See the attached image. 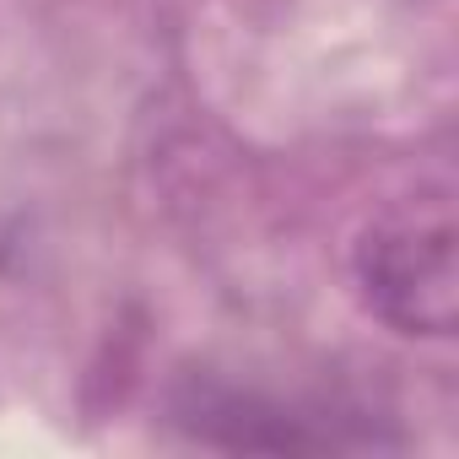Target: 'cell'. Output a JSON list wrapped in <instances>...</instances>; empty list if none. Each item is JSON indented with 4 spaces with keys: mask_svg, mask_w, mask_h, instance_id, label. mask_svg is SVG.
I'll list each match as a JSON object with an SVG mask.
<instances>
[{
    "mask_svg": "<svg viewBox=\"0 0 459 459\" xmlns=\"http://www.w3.org/2000/svg\"><path fill=\"white\" fill-rule=\"evenodd\" d=\"M357 281L368 308L400 335H448L459 303L448 205L416 200L373 221L357 249Z\"/></svg>",
    "mask_w": 459,
    "mask_h": 459,
    "instance_id": "6da1fadb",
    "label": "cell"
}]
</instances>
